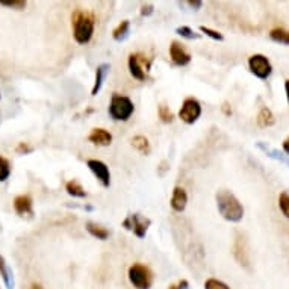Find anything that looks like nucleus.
<instances>
[{
	"label": "nucleus",
	"instance_id": "7ed1b4c3",
	"mask_svg": "<svg viewBox=\"0 0 289 289\" xmlns=\"http://www.w3.org/2000/svg\"><path fill=\"white\" fill-rule=\"evenodd\" d=\"M135 111L133 102L121 94H114L109 103V115L117 121H127Z\"/></svg>",
	"mask_w": 289,
	"mask_h": 289
},
{
	"label": "nucleus",
	"instance_id": "72a5a7b5",
	"mask_svg": "<svg viewBox=\"0 0 289 289\" xmlns=\"http://www.w3.org/2000/svg\"><path fill=\"white\" fill-rule=\"evenodd\" d=\"M283 150H285V153H288L289 155V136L283 141Z\"/></svg>",
	"mask_w": 289,
	"mask_h": 289
},
{
	"label": "nucleus",
	"instance_id": "1a4fd4ad",
	"mask_svg": "<svg viewBox=\"0 0 289 289\" xmlns=\"http://www.w3.org/2000/svg\"><path fill=\"white\" fill-rule=\"evenodd\" d=\"M88 141L96 146H100V147H108L112 142V135H111V132H108L103 127H96L88 135Z\"/></svg>",
	"mask_w": 289,
	"mask_h": 289
},
{
	"label": "nucleus",
	"instance_id": "7c9ffc66",
	"mask_svg": "<svg viewBox=\"0 0 289 289\" xmlns=\"http://www.w3.org/2000/svg\"><path fill=\"white\" fill-rule=\"evenodd\" d=\"M32 152V147L26 142H20L17 146V153H31Z\"/></svg>",
	"mask_w": 289,
	"mask_h": 289
},
{
	"label": "nucleus",
	"instance_id": "dca6fc26",
	"mask_svg": "<svg viewBox=\"0 0 289 289\" xmlns=\"http://www.w3.org/2000/svg\"><path fill=\"white\" fill-rule=\"evenodd\" d=\"M0 276L3 279V283L8 289H14V274H12V270L11 267L8 265L6 259L3 256H0Z\"/></svg>",
	"mask_w": 289,
	"mask_h": 289
},
{
	"label": "nucleus",
	"instance_id": "412c9836",
	"mask_svg": "<svg viewBox=\"0 0 289 289\" xmlns=\"http://www.w3.org/2000/svg\"><path fill=\"white\" fill-rule=\"evenodd\" d=\"M270 37H271V40L276 41V43L289 44V31H285L283 27H274V29H271Z\"/></svg>",
	"mask_w": 289,
	"mask_h": 289
},
{
	"label": "nucleus",
	"instance_id": "9b49d317",
	"mask_svg": "<svg viewBox=\"0 0 289 289\" xmlns=\"http://www.w3.org/2000/svg\"><path fill=\"white\" fill-rule=\"evenodd\" d=\"M186 203H188L186 191L182 186H176L173 189V194H171V200H170L171 208L176 212H183L185 208H186Z\"/></svg>",
	"mask_w": 289,
	"mask_h": 289
},
{
	"label": "nucleus",
	"instance_id": "a878e982",
	"mask_svg": "<svg viewBox=\"0 0 289 289\" xmlns=\"http://www.w3.org/2000/svg\"><path fill=\"white\" fill-rule=\"evenodd\" d=\"M279 208L282 211V214L289 220V194L288 192H282L279 197Z\"/></svg>",
	"mask_w": 289,
	"mask_h": 289
},
{
	"label": "nucleus",
	"instance_id": "6e6552de",
	"mask_svg": "<svg viewBox=\"0 0 289 289\" xmlns=\"http://www.w3.org/2000/svg\"><path fill=\"white\" fill-rule=\"evenodd\" d=\"M88 168L91 170V173L97 177V180L102 183V186L108 188L111 185V173H109V168L108 165L103 162V161H99V159H88L86 162Z\"/></svg>",
	"mask_w": 289,
	"mask_h": 289
},
{
	"label": "nucleus",
	"instance_id": "c85d7f7f",
	"mask_svg": "<svg viewBox=\"0 0 289 289\" xmlns=\"http://www.w3.org/2000/svg\"><path fill=\"white\" fill-rule=\"evenodd\" d=\"M205 289H230L224 282L218 279H208L205 282Z\"/></svg>",
	"mask_w": 289,
	"mask_h": 289
},
{
	"label": "nucleus",
	"instance_id": "0eeeda50",
	"mask_svg": "<svg viewBox=\"0 0 289 289\" xmlns=\"http://www.w3.org/2000/svg\"><path fill=\"white\" fill-rule=\"evenodd\" d=\"M248 67H250V71L259 79H268L273 71V65L268 58L259 53L248 58Z\"/></svg>",
	"mask_w": 289,
	"mask_h": 289
},
{
	"label": "nucleus",
	"instance_id": "cd10ccee",
	"mask_svg": "<svg viewBox=\"0 0 289 289\" xmlns=\"http://www.w3.org/2000/svg\"><path fill=\"white\" fill-rule=\"evenodd\" d=\"M200 32L206 34L208 37H211V38H212V40H215V41H223V40H224V35H223L221 32L214 31V29L206 27V26H200Z\"/></svg>",
	"mask_w": 289,
	"mask_h": 289
},
{
	"label": "nucleus",
	"instance_id": "423d86ee",
	"mask_svg": "<svg viewBox=\"0 0 289 289\" xmlns=\"http://www.w3.org/2000/svg\"><path fill=\"white\" fill-rule=\"evenodd\" d=\"M201 115V105L197 99L188 97L182 103V108L179 111V117L183 123L186 124H194Z\"/></svg>",
	"mask_w": 289,
	"mask_h": 289
},
{
	"label": "nucleus",
	"instance_id": "5701e85b",
	"mask_svg": "<svg viewBox=\"0 0 289 289\" xmlns=\"http://www.w3.org/2000/svg\"><path fill=\"white\" fill-rule=\"evenodd\" d=\"M158 115L161 118V121H164V123H171L174 120V114L171 112V109L164 103H161L158 106Z\"/></svg>",
	"mask_w": 289,
	"mask_h": 289
},
{
	"label": "nucleus",
	"instance_id": "f8f14e48",
	"mask_svg": "<svg viewBox=\"0 0 289 289\" xmlns=\"http://www.w3.org/2000/svg\"><path fill=\"white\" fill-rule=\"evenodd\" d=\"M109 70H111V64H108V62L100 64L96 68V80H94V85H93V90H91V96H97L100 93L103 82H105L106 76L109 74Z\"/></svg>",
	"mask_w": 289,
	"mask_h": 289
},
{
	"label": "nucleus",
	"instance_id": "c756f323",
	"mask_svg": "<svg viewBox=\"0 0 289 289\" xmlns=\"http://www.w3.org/2000/svg\"><path fill=\"white\" fill-rule=\"evenodd\" d=\"M153 11H155V9H153V5H152V3H146V5L141 6V15H144V17L152 15Z\"/></svg>",
	"mask_w": 289,
	"mask_h": 289
},
{
	"label": "nucleus",
	"instance_id": "a211bd4d",
	"mask_svg": "<svg viewBox=\"0 0 289 289\" xmlns=\"http://www.w3.org/2000/svg\"><path fill=\"white\" fill-rule=\"evenodd\" d=\"M257 124L261 126V127H270V126H273L274 123H276V118H274V114L271 112V109L270 108H262L261 111H259V114H257Z\"/></svg>",
	"mask_w": 289,
	"mask_h": 289
},
{
	"label": "nucleus",
	"instance_id": "393cba45",
	"mask_svg": "<svg viewBox=\"0 0 289 289\" xmlns=\"http://www.w3.org/2000/svg\"><path fill=\"white\" fill-rule=\"evenodd\" d=\"M11 176V164L6 158L0 156V182H5Z\"/></svg>",
	"mask_w": 289,
	"mask_h": 289
},
{
	"label": "nucleus",
	"instance_id": "f3484780",
	"mask_svg": "<svg viewBox=\"0 0 289 289\" xmlns=\"http://www.w3.org/2000/svg\"><path fill=\"white\" fill-rule=\"evenodd\" d=\"M86 230H88L90 235H93L94 238L102 239V241H105V239L109 238V230L106 227H103V226H100L97 223H93V221L86 223Z\"/></svg>",
	"mask_w": 289,
	"mask_h": 289
},
{
	"label": "nucleus",
	"instance_id": "aec40b11",
	"mask_svg": "<svg viewBox=\"0 0 289 289\" xmlns=\"http://www.w3.org/2000/svg\"><path fill=\"white\" fill-rule=\"evenodd\" d=\"M65 189H67V192H68L70 195H73V197H77V198L86 197V191H85L83 186H82L77 180H74V179L70 180V182H67Z\"/></svg>",
	"mask_w": 289,
	"mask_h": 289
},
{
	"label": "nucleus",
	"instance_id": "bb28decb",
	"mask_svg": "<svg viewBox=\"0 0 289 289\" xmlns=\"http://www.w3.org/2000/svg\"><path fill=\"white\" fill-rule=\"evenodd\" d=\"M0 5L20 11V9H24V8H26L27 2H26V0H0Z\"/></svg>",
	"mask_w": 289,
	"mask_h": 289
},
{
	"label": "nucleus",
	"instance_id": "c9c22d12",
	"mask_svg": "<svg viewBox=\"0 0 289 289\" xmlns=\"http://www.w3.org/2000/svg\"><path fill=\"white\" fill-rule=\"evenodd\" d=\"M285 91H286V97H288L289 102V79L288 80H285Z\"/></svg>",
	"mask_w": 289,
	"mask_h": 289
},
{
	"label": "nucleus",
	"instance_id": "9d476101",
	"mask_svg": "<svg viewBox=\"0 0 289 289\" xmlns=\"http://www.w3.org/2000/svg\"><path fill=\"white\" fill-rule=\"evenodd\" d=\"M170 58L176 65H188L191 62V55L177 41H173L170 46Z\"/></svg>",
	"mask_w": 289,
	"mask_h": 289
},
{
	"label": "nucleus",
	"instance_id": "ddd939ff",
	"mask_svg": "<svg viewBox=\"0 0 289 289\" xmlns=\"http://www.w3.org/2000/svg\"><path fill=\"white\" fill-rule=\"evenodd\" d=\"M233 254H235V259L244 265V267H248L250 265V257H248V253H247V245H245V241L244 238H236V242L233 245Z\"/></svg>",
	"mask_w": 289,
	"mask_h": 289
},
{
	"label": "nucleus",
	"instance_id": "f03ea898",
	"mask_svg": "<svg viewBox=\"0 0 289 289\" xmlns=\"http://www.w3.org/2000/svg\"><path fill=\"white\" fill-rule=\"evenodd\" d=\"M71 20H73V37L76 43L79 44L90 43L94 34V26H96L94 15L85 11H76Z\"/></svg>",
	"mask_w": 289,
	"mask_h": 289
},
{
	"label": "nucleus",
	"instance_id": "4be33fe9",
	"mask_svg": "<svg viewBox=\"0 0 289 289\" xmlns=\"http://www.w3.org/2000/svg\"><path fill=\"white\" fill-rule=\"evenodd\" d=\"M129 26H130L129 20H123V21L117 26L115 29L112 31L114 40H117V41H123V40L127 37V34H129Z\"/></svg>",
	"mask_w": 289,
	"mask_h": 289
},
{
	"label": "nucleus",
	"instance_id": "39448f33",
	"mask_svg": "<svg viewBox=\"0 0 289 289\" xmlns=\"http://www.w3.org/2000/svg\"><path fill=\"white\" fill-rule=\"evenodd\" d=\"M150 224H152V220L141 214H129L123 221V227L126 230L132 232L138 238H144L147 235Z\"/></svg>",
	"mask_w": 289,
	"mask_h": 289
},
{
	"label": "nucleus",
	"instance_id": "473e14b6",
	"mask_svg": "<svg viewBox=\"0 0 289 289\" xmlns=\"http://www.w3.org/2000/svg\"><path fill=\"white\" fill-rule=\"evenodd\" d=\"M188 5H189L191 8H200L203 3H201L200 0H197V2H188Z\"/></svg>",
	"mask_w": 289,
	"mask_h": 289
},
{
	"label": "nucleus",
	"instance_id": "f704fd0d",
	"mask_svg": "<svg viewBox=\"0 0 289 289\" xmlns=\"http://www.w3.org/2000/svg\"><path fill=\"white\" fill-rule=\"evenodd\" d=\"M29 289H44V288H43V286H41L40 283H37V282H34V283H32V285L29 286Z\"/></svg>",
	"mask_w": 289,
	"mask_h": 289
},
{
	"label": "nucleus",
	"instance_id": "f257e3e1",
	"mask_svg": "<svg viewBox=\"0 0 289 289\" xmlns=\"http://www.w3.org/2000/svg\"><path fill=\"white\" fill-rule=\"evenodd\" d=\"M217 198V208L221 217L230 223H238L244 218V208L241 201L227 189H221L215 195Z\"/></svg>",
	"mask_w": 289,
	"mask_h": 289
},
{
	"label": "nucleus",
	"instance_id": "2eb2a0df",
	"mask_svg": "<svg viewBox=\"0 0 289 289\" xmlns=\"http://www.w3.org/2000/svg\"><path fill=\"white\" fill-rule=\"evenodd\" d=\"M14 209L18 215H32V198L31 195H18L14 200Z\"/></svg>",
	"mask_w": 289,
	"mask_h": 289
},
{
	"label": "nucleus",
	"instance_id": "b1692460",
	"mask_svg": "<svg viewBox=\"0 0 289 289\" xmlns=\"http://www.w3.org/2000/svg\"><path fill=\"white\" fill-rule=\"evenodd\" d=\"M176 34H179L180 37H183V38H186V40H197V38H200V34H195L191 27H188V26H179L177 29H176Z\"/></svg>",
	"mask_w": 289,
	"mask_h": 289
},
{
	"label": "nucleus",
	"instance_id": "6ab92c4d",
	"mask_svg": "<svg viewBox=\"0 0 289 289\" xmlns=\"http://www.w3.org/2000/svg\"><path fill=\"white\" fill-rule=\"evenodd\" d=\"M132 146H133L139 153H142V155H149L150 150H152L150 142H149L147 136H144V135H136V136H133V138H132Z\"/></svg>",
	"mask_w": 289,
	"mask_h": 289
},
{
	"label": "nucleus",
	"instance_id": "4468645a",
	"mask_svg": "<svg viewBox=\"0 0 289 289\" xmlns=\"http://www.w3.org/2000/svg\"><path fill=\"white\" fill-rule=\"evenodd\" d=\"M127 65H129V71H130L132 77H135L136 80H146V70L142 68L141 62H139V55L132 53L129 56Z\"/></svg>",
	"mask_w": 289,
	"mask_h": 289
},
{
	"label": "nucleus",
	"instance_id": "2f4dec72",
	"mask_svg": "<svg viewBox=\"0 0 289 289\" xmlns=\"http://www.w3.org/2000/svg\"><path fill=\"white\" fill-rule=\"evenodd\" d=\"M221 111L224 112V115H232V108L230 105H229V102H224V103H223Z\"/></svg>",
	"mask_w": 289,
	"mask_h": 289
},
{
	"label": "nucleus",
	"instance_id": "20e7f679",
	"mask_svg": "<svg viewBox=\"0 0 289 289\" xmlns=\"http://www.w3.org/2000/svg\"><path fill=\"white\" fill-rule=\"evenodd\" d=\"M129 282L136 289H150L153 285V273L149 267L142 264H133L130 265L129 271Z\"/></svg>",
	"mask_w": 289,
	"mask_h": 289
}]
</instances>
